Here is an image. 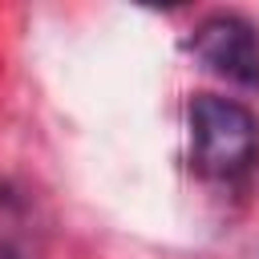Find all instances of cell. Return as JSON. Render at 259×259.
<instances>
[{
  "label": "cell",
  "instance_id": "obj_1",
  "mask_svg": "<svg viewBox=\"0 0 259 259\" xmlns=\"http://www.w3.org/2000/svg\"><path fill=\"white\" fill-rule=\"evenodd\" d=\"M190 166L214 182H239L259 162V117L223 93H194L186 105Z\"/></svg>",
  "mask_w": 259,
  "mask_h": 259
},
{
  "label": "cell",
  "instance_id": "obj_2",
  "mask_svg": "<svg viewBox=\"0 0 259 259\" xmlns=\"http://www.w3.org/2000/svg\"><path fill=\"white\" fill-rule=\"evenodd\" d=\"M190 53L223 81H235L243 89L259 85V32L239 12L202 16L190 32Z\"/></svg>",
  "mask_w": 259,
  "mask_h": 259
},
{
  "label": "cell",
  "instance_id": "obj_3",
  "mask_svg": "<svg viewBox=\"0 0 259 259\" xmlns=\"http://www.w3.org/2000/svg\"><path fill=\"white\" fill-rule=\"evenodd\" d=\"M0 259H40V227L32 202L12 182H0Z\"/></svg>",
  "mask_w": 259,
  "mask_h": 259
}]
</instances>
